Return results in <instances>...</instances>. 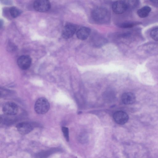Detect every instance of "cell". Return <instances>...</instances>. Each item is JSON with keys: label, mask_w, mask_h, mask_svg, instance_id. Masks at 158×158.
I'll return each mask as SVG.
<instances>
[{"label": "cell", "mask_w": 158, "mask_h": 158, "mask_svg": "<svg viewBox=\"0 0 158 158\" xmlns=\"http://www.w3.org/2000/svg\"><path fill=\"white\" fill-rule=\"evenodd\" d=\"M51 6L50 2L47 0H36L33 3L34 8L36 10L40 12L48 11L50 9Z\"/></svg>", "instance_id": "5"}, {"label": "cell", "mask_w": 158, "mask_h": 158, "mask_svg": "<svg viewBox=\"0 0 158 158\" xmlns=\"http://www.w3.org/2000/svg\"><path fill=\"white\" fill-rule=\"evenodd\" d=\"M36 126V124L33 123L22 122L17 124L16 127L19 133L25 135L30 132Z\"/></svg>", "instance_id": "4"}, {"label": "cell", "mask_w": 158, "mask_h": 158, "mask_svg": "<svg viewBox=\"0 0 158 158\" xmlns=\"http://www.w3.org/2000/svg\"><path fill=\"white\" fill-rule=\"evenodd\" d=\"M50 104L48 100L45 98L42 97L38 99L35 102L34 110L39 114H44L48 111Z\"/></svg>", "instance_id": "2"}, {"label": "cell", "mask_w": 158, "mask_h": 158, "mask_svg": "<svg viewBox=\"0 0 158 158\" xmlns=\"http://www.w3.org/2000/svg\"><path fill=\"white\" fill-rule=\"evenodd\" d=\"M2 110L4 114L14 116L18 113L19 109L16 103L11 102H8L3 105Z\"/></svg>", "instance_id": "3"}, {"label": "cell", "mask_w": 158, "mask_h": 158, "mask_svg": "<svg viewBox=\"0 0 158 158\" xmlns=\"http://www.w3.org/2000/svg\"><path fill=\"white\" fill-rule=\"evenodd\" d=\"M150 35L153 40L158 41V27L153 29L150 32Z\"/></svg>", "instance_id": "16"}, {"label": "cell", "mask_w": 158, "mask_h": 158, "mask_svg": "<svg viewBox=\"0 0 158 158\" xmlns=\"http://www.w3.org/2000/svg\"><path fill=\"white\" fill-rule=\"evenodd\" d=\"M91 16L94 21L99 24H105L109 23L110 19L109 11L106 8L99 7L92 11Z\"/></svg>", "instance_id": "1"}, {"label": "cell", "mask_w": 158, "mask_h": 158, "mask_svg": "<svg viewBox=\"0 0 158 158\" xmlns=\"http://www.w3.org/2000/svg\"><path fill=\"white\" fill-rule=\"evenodd\" d=\"M31 61V59L29 56L27 55H23L18 58L17 63L20 69L26 70L30 66Z\"/></svg>", "instance_id": "8"}, {"label": "cell", "mask_w": 158, "mask_h": 158, "mask_svg": "<svg viewBox=\"0 0 158 158\" xmlns=\"http://www.w3.org/2000/svg\"><path fill=\"white\" fill-rule=\"evenodd\" d=\"M151 9L148 6H144L139 9L137 11L138 16L141 18H145L149 15Z\"/></svg>", "instance_id": "12"}, {"label": "cell", "mask_w": 158, "mask_h": 158, "mask_svg": "<svg viewBox=\"0 0 158 158\" xmlns=\"http://www.w3.org/2000/svg\"><path fill=\"white\" fill-rule=\"evenodd\" d=\"M62 131L66 140L67 141H69V131L68 128L64 127H62Z\"/></svg>", "instance_id": "18"}, {"label": "cell", "mask_w": 158, "mask_h": 158, "mask_svg": "<svg viewBox=\"0 0 158 158\" xmlns=\"http://www.w3.org/2000/svg\"><path fill=\"white\" fill-rule=\"evenodd\" d=\"M77 27L75 25L69 23L64 27L62 32L63 38L66 39L72 37L76 32Z\"/></svg>", "instance_id": "6"}, {"label": "cell", "mask_w": 158, "mask_h": 158, "mask_svg": "<svg viewBox=\"0 0 158 158\" xmlns=\"http://www.w3.org/2000/svg\"><path fill=\"white\" fill-rule=\"evenodd\" d=\"M113 118L114 121L117 124L123 125L128 120L129 116L125 112L122 111H118L113 114Z\"/></svg>", "instance_id": "7"}, {"label": "cell", "mask_w": 158, "mask_h": 158, "mask_svg": "<svg viewBox=\"0 0 158 158\" xmlns=\"http://www.w3.org/2000/svg\"><path fill=\"white\" fill-rule=\"evenodd\" d=\"M91 33V30L87 27H82L77 31L76 35L77 38L81 40L86 39Z\"/></svg>", "instance_id": "9"}, {"label": "cell", "mask_w": 158, "mask_h": 158, "mask_svg": "<svg viewBox=\"0 0 158 158\" xmlns=\"http://www.w3.org/2000/svg\"><path fill=\"white\" fill-rule=\"evenodd\" d=\"M58 148H52L37 153L35 154L36 158H47L51 154L59 151Z\"/></svg>", "instance_id": "11"}, {"label": "cell", "mask_w": 158, "mask_h": 158, "mask_svg": "<svg viewBox=\"0 0 158 158\" xmlns=\"http://www.w3.org/2000/svg\"><path fill=\"white\" fill-rule=\"evenodd\" d=\"M9 12L11 16L14 18L18 17L21 12L18 8L15 7H12L9 9Z\"/></svg>", "instance_id": "14"}, {"label": "cell", "mask_w": 158, "mask_h": 158, "mask_svg": "<svg viewBox=\"0 0 158 158\" xmlns=\"http://www.w3.org/2000/svg\"><path fill=\"white\" fill-rule=\"evenodd\" d=\"M135 25V23H134L125 22L118 23V26L121 28H127L132 27Z\"/></svg>", "instance_id": "17"}, {"label": "cell", "mask_w": 158, "mask_h": 158, "mask_svg": "<svg viewBox=\"0 0 158 158\" xmlns=\"http://www.w3.org/2000/svg\"><path fill=\"white\" fill-rule=\"evenodd\" d=\"M1 117L0 122L5 125H10L13 123V120L10 117L11 116L4 114Z\"/></svg>", "instance_id": "13"}, {"label": "cell", "mask_w": 158, "mask_h": 158, "mask_svg": "<svg viewBox=\"0 0 158 158\" xmlns=\"http://www.w3.org/2000/svg\"><path fill=\"white\" fill-rule=\"evenodd\" d=\"M123 103L125 105H130L134 103L136 100L135 94L131 92H128L123 94L121 97Z\"/></svg>", "instance_id": "10"}, {"label": "cell", "mask_w": 158, "mask_h": 158, "mask_svg": "<svg viewBox=\"0 0 158 158\" xmlns=\"http://www.w3.org/2000/svg\"><path fill=\"white\" fill-rule=\"evenodd\" d=\"M96 40H95V41H94V45L97 46H101L103 45L106 42V40L103 38L99 37L96 38Z\"/></svg>", "instance_id": "15"}]
</instances>
